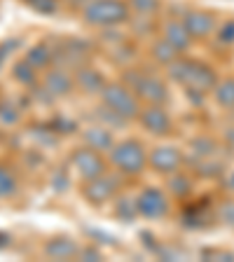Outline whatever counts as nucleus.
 I'll return each instance as SVG.
<instances>
[{"label": "nucleus", "instance_id": "obj_7", "mask_svg": "<svg viewBox=\"0 0 234 262\" xmlns=\"http://www.w3.org/2000/svg\"><path fill=\"white\" fill-rule=\"evenodd\" d=\"M120 190V180L115 178V176H98V178H92V180H84V185H82V196L87 199L92 206H103L105 202L115 199Z\"/></svg>", "mask_w": 234, "mask_h": 262}, {"label": "nucleus", "instance_id": "obj_31", "mask_svg": "<svg viewBox=\"0 0 234 262\" xmlns=\"http://www.w3.org/2000/svg\"><path fill=\"white\" fill-rule=\"evenodd\" d=\"M19 110L12 108V105H0V120L5 122V124H14V122H19Z\"/></svg>", "mask_w": 234, "mask_h": 262}, {"label": "nucleus", "instance_id": "obj_2", "mask_svg": "<svg viewBox=\"0 0 234 262\" xmlns=\"http://www.w3.org/2000/svg\"><path fill=\"white\" fill-rule=\"evenodd\" d=\"M122 82L129 89H134V94L147 105H166L171 98L166 82L162 77L153 75V73H143L138 68H124Z\"/></svg>", "mask_w": 234, "mask_h": 262}, {"label": "nucleus", "instance_id": "obj_18", "mask_svg": "<svg viewBox=\"0 0 234 262\" xmlns=\"http://www.w3.org/2000/svg\"><path fill=\"white\" fill-rule=\"evenodd\" d=\"M150 56H153L155 61H157L159 66H169L171 61H176L180 56V52L174 47V45H169L164 38L155 40L153 47H150Z\"/></svg>", "mask_w": 234, "mask_h": 262}, {"label": "nucleus", "instance_id": "obj_20", "mask_svg": "<svg viewBox=\"0 0 234 262\" xmlns=\"http://www.w3.org/2000/svg\"><path fill=\"white\" fill-rule=\"evenodd\" d=\"M213 98L220 108H234V77L218 80V84L213 87Z\"/></svg>", "mask_w": 234, "mask_h": 262}, {"label": "nucleus", "instance_id": "obj_22", "mask_svg": "<svg viewBox=\"0 0 234 262\" xmlns=\"http://www.w3.org/2000/svg\"><path fill=\"white\" fill-rule=\"evenodd\" d=\"M115 218L122 220V223H129L138 215V206H136V199H129V196H120V199H115Z\"/></svg>", "mask_w": 234, "mask_h": 262}, {"label": "nucleus", "instance_id": "obj_27", "mask_svg": "<svg viewBox=\"0 0 234 262\" xmlns=\"http://www.w3.org/2000/svg\"><path fill=\"white\" fill-rule=\"evenodd\" d=\"M190 147H192V152H195L197 157L206 159V157H211V155L216 152V141L208 138V136H199V138H195V141L190 143Z\"/></svg>", "mask_w": 234, "mask_h": 262}, {"label": "nucleus", "instance_id": "obj_23", "mask_svg": "<svg viewBox=\"0 0 234 262\" xmlns=\"http://www.w3.org/2000/svg\"><path fill=\"white\" fill-rule=\"evenodd\" d=\"M16 190H19L16 176L7 169L5 164H0V199H7V196L16 194Z\"/></svg>", "mask_w": 234, "mask_h": 262}, {"label": "nucleus", "instance_id": "obj_14", "mask_svg": "<svg viewBox=\"0 0 234 262\" xmlns=\"http://www.w3.org/2000/svg\"><path fill=\"white\" fill-rule=\"evenodd\" d=\"M45 257L49 260H61V262H68V260H75L80 255V246L75 244L73 239L68 236H54V239H49L42 248Z\"/></svg>", "mask_w": 234, "mask_h": 262}, {"label": "nucleus", "instance_id": "obj_35", "mask_svg": "<svg viewBox=\"0 0 234 262\" xmlns=\"http://www.w3.org/2000/svg\"><path fill=\"white\" fill-rule=\"evenodd\" d=\"M7 244H10V236H7L5 232H0V248H5Z\"/></svg>", "mask_w": 234, "mask_h": 262}, {"label": "nucleus", "instance_id": "obj_37", "mask_svg": "<svg viewBox=\"0 0 234 262\" xmlns=\"http://www.w3.org/2000/svg\"><path fill=\"white\" fill-rule=\"evenodd\" d=\"M0 63H3V59H0Z\"/></svg>", "mask_w": 234, "mask_h": 262}, {"label": "nucleus", "instance_id": "obj_16", "mask_svg": "<svg viewBox=\"0 0 234 262\" xmlns=\"http://www.w3.org/2000/svg\"><path fill=\"white\" fill-rule=\"evenodd\" d=\"M82 141H84V145L94 147V150H98V152H110L113 145H115L113 131H110L105 124L87 126V129L82 131Z\"/></svg>", "mask_w": 234, "mask_h": 262}, {"label": "nucleus", "instance_id": "obj_25", "mask_svg": "<svg viewBox=\"0 0 234 262\" xmlns=\"http://www.w3.org/2000/svg\"><path fill=\"white\" fill-rule=\"evenodd\" d=\"M98 110V120H101V124H105L108 129H122V126L126 124V117H122V115H117L115 110H110V108H105L103 103H101V108H96Z\"/></svg>", "mask_w": 234, "mask_h": 262}, {"label": "nucleus", "instance_id": "obj_6", "mask_svg": "<svg viewBox=\"0 0 234 262\" xmlns=\"http://www.w3.org/2000/svg\"><path fill=\"white\" fill-rule=\"evenodd\" d=\"M183 164H185V157H183L178 145L162 143V145H155L153 150L147 152V166H150L155 173L171 176L183 169Z\"/></svg>", "mask_w": 234, "mask_h": 262}, {"label": "nucleus", "instance_id": "obj_10", "mask_svg": "<svg viewBox=\"0 0 234 262\" xmlns=\"http://www.w3.org/2000/svg\"><path fill=\"white\" fill-rule=\"evenodd\" d=\"M42 87L54 98H63L75 89V75H71V71H68L66 66L47 68V73H45V77H42Z\"/></svg>", "mask_w": 234, "mask_h": 262}, {"label": "nucleus", "instance_id": "obj_3", "mask_svg": "<svg viewBox=\"0 0 234 262\" xmlns=\"http://www.w3.org/2000/svg\"><path fill=\"white\" fill-rule=\"evenodd\" d=\"M108 162L122 176H141L147 169V150L136 138L115 143L113 150L108 152Z\"/></svg>", "mask_w": 234, "mask_h": 262}, {"label": "nucleus", "instance_id": "obj_21", "mask_svg": "<svg viewBox=\"0 0 234 262\" xmlns=\"http://www.w3.org/2000/svg\"><path fill=\"white\" fill-rule=\"evenodd\" d=\"M12 77H14L19 84H24V87H33V84L38 82V71L24 59V61H19V63H14V68H12Z\"/></svg>", "mask_w": 234, "mask_h": 262}, {"label": "nucleus", "instance_id": "obj_29", "mask_svg": "<svg viewBox=\"0 0 234 262\" xmlns=\"http://www.w3.org/2000/svg\"><path fill=\"white\" fill-rule=\"evenodd\" d=\"M218 220L229 227H234V202H223L218 206Z\"/></svg>", "mask_w": 234, "mask_h": 262}, {"label": "nucleus", "instance_id": "obj_9", "mask_svg": "<svg viewBox=\"0 0 234 262\" xmlns=\"http://www.w3.org/2000/svg\"><path fill=\"white\" fill-rule=\"evenodd\" d=\"M138 122L153 136H169L174 131V120H171V115L166 113L164 105H145L138 115Z\"/></svg>", "mask_w": 234, "mask_h": 262}, {"label": "nucleus", "instance_id": "obj_19", "mask_svg": "<svg viewBox=\"0 0 234 262\" xmlns=\"http://www.w3.org/2000/svg\"><path fill=\"white\" fill-rule=\"evenodd\" d=\"M166 190H169L171 196H176V199H185L187 194L192 192V178H187L185 173H180V171H176V173L166 176Z\"/></svg>", "mask_w": 234, "mask_h": 262}, {"label": "nucleus", "instance_id": "obj_12", "mask_svg": "<svg viewBox=\"0 0 234 262\" xmlns=\"http://www.w3.org/2000/svg\"><path fill=\"white\" fill-rule=\"evenodd\" d=\"M108 84V80L103 77V73L94 68V66L84 63L80 68H75V87L80 89L82 94H87V96H101L103 87Z\"/></svg>", "mask_w": 234, "mask_h": 262}, {"label": "nucleus", "instance_id": "obj_11", "mask_svg": "<svg viewBox=\"0 0 234 262\" xmlns=\"http://www.w3.org/2000/svg\"><path fill=\"white\" fill-rule=\"evenodd\" d=\"M183 24H185L187 33L192 35V40H206L216 31V16L202 10H185Z\"/></svg>", "mask_w": 234, "mask_h": 262}, {"label": "nucleus", "instance_id": "obj_13", "mask_svg": "<svg viewBox=\"0 0 234 262\" xmlns=\"http://www.w3.org/2000/svg\"><path fill=\"white\" fill-rule=\"evenodd\" d=\"M216 84H218V77H216V71H213L211 66L190 59V71H187L185 87H195V89L206 94V92H213Z\"/></svg>", "mask_w": 234, "mask_h": 262}, {"label": "nucleus", "instance_id": "obj_36", "mask_svg": "<svg viewBox=\"0 0 234 262\" xmlns=\"http://www.w3.org/2000/svg\"><path fill=\"white\" fill-rule=\"evenodd\" d=\"M229 187H232V190H234V176H232V178H229Z\"/></svg>", "mask_w": 234, "mask_h": 262}, {"label": "nucleus", "instance_id": "obj_24", "mask_svg": "<svg viewBox=\"0 0 234 262\" xmlns=\"http://www.w3.org/2000/svg\"><path fill=\"white\" fill-rule=\"evenodd\" d=\"M187 71H190V59H183V56H178L176 61H171V63L166 66V73H169V77L174 82H178V84H185Z\"/></svg>", "mask_w": 234, "mask_h": 262}, {"label": "nucleus", "instance_id": "obj_17", "mask_svg": "<svg viewBox=\"0 0 234 262\" xmlns=\"http://www.w3.org/2000/svg\"><path fill=\"white\" fill-rule=\"evenodd\" d=\"M26 61L35 68V71H47L49 66L54 63V52H52L45 42L33 45V47L26 52Z\"/></svg>", "mask_w": 234, "mask_h": 262}, {"label": "nucleus", "instance_id": "obj_5", "mask_svg": "<svg viewBox=\"0 0 234 262\" xmlns=\"http://www.w3.org/2000/svg\"><path fill=\"white\" fill-rule=\"evenodd\" d=\"M71 164L82 180H92V178L108 173V162H105L103 152H98V150H94L89 145H82L77 150H73Z\"/></svg>", "mask_w": 234, "mask_h": 262}, {"label": "nucleus", "instance_id": "obj_28", "mask_svg": "<svg viewBox=\"0 0 234 262\" xmlns=\"http://www.w3.org/2000/svg\"><path fill=\"white\" fill-rule=\"evenodd\" d=\"M24 3L38 14H56L59 10V0H24Z\"/></svg>", "mask_w": 234, "mask_h": 262}, {"label": "nucleus", "instance_id": "obj_8", "mask_svg": "<svg viewBox=\"0 0 234 262\" xmlns=\"http://www.w3.org/2000/svg\"><path fill=\"white\" fill-rule=\"evenodd\" d=\"M138 215L145 220H159L169 213V196L157 187H145L141 194L136 196Z\"/></svg>", "mask_w": 234, "mask_h": 262}, {"label": "nucleus", "instance_id": "obj_30", "mask_svg": "<svg viewBox=\"0 0 234 262\" xmlns=\"http://www.w3.org/2000/svg\"><path fill=\"white\" fill-rule=\"evenodd\" d=\"M77 260H82V262H96V260H101V251H98V248H94L92 244H89V246H82Z\"/></svg>", "mask_w": 234, "mask_h": 262}, {"label": "nucleus", "instance_id": "obj_32", "mask_svg": "<svg viewBox=\"0 0 234 262\" xmlns=\"http://www.w3.org/2000/svg\"><path fill=\"white\" fill-rule=\"evenodd\" d=\"M218 40H220V42H225V45L234 42V19H232V21H225V26H220Z\"/></svg>", "mask_w": 234, "mask_h": 262}, {"label": "nucleus", "instance_id": "obj_4", "mask_svg": "<svg viewBox=\"0 0 234 262\" xmlns=\"http://www.w3.org/2000/svg\"><path fill=\"white\" fill-rule=\"evenodd\" d=\"M101 103L105 108L115 110L117 115L126 117V120H138V115L143 110V101L134 94V89H129L124 82H108L101 92Z\"/></svg>", "mask_w": 234, "mask_h": 262}, {"label": "nucleus", "instance_id": "obj_33", "mask_svg": "<svg viewBox=\"0 0 234 262\" xmlns=\"http://www.w3.org/2000/svg\"><path fill=\"white\" fill-rule=\"evenodd\" d=\"M52 183H54V185H52V187H54V190H59V192L68 187V178H66V173H63V171H59V173H56L54 178H52Z\"/></svg>", "mask_w": 234, "mask_h": 262}, {"label": "nucleus", "instance_id": "obj_26", "mask_svg": "<svg viewBox=\"0 0 234 262\" xmlns=\"http://www.w3.org/2000/svg\"><path fill=\"white\" fill-rule=\"evenodd\" d=\"M131 7L134 14H147V16H155L162 7V0H126Z\"/></svg>", "mask_w": 234, "mask_h": 262}, {"label": "nucleus", "instance_id": "obj_1", "mask_svg": "<svg viewBox=\"0 0 234 262\" xmlns=\"http://www.w3.org/2000/svg\"><path fill=\"white\" fill-rule=\"evenodd\" d=\"M131 19L126 0H89L82 7V21L94 28H115Z\"/></svg>", "mask_w": 234, "mask_h": 262}, {"label": "nucleus", "instance_id": "obj_15", "mask_svg": "<svg viewBox=\"0 0 234 262\" xmlns=\"http://www.w3.org/2000/svg\"><path fill=\"white\" fill-rule=\"evenodd\" d=\"M162 38L166 40L169 45H174L180 54L187 52L190 45H192V35L187 33L183 19H169V21H164L162 24Z\"/></svg>", "mask_w": 234, "mask_h": 262}, {"label": "nucleus", "instance_id": "obj_34", "mask_svg": "<svg viewBox=\"0 0 234 262\" xmlns=\"http://www.w3.org/2000/svg\"><path fill=\"white\" fill-rule=\"evenodd\" d=\"M63 3H66L68 7H77V10H82V7L87 5L89 0H63Z\"/></svg>", "mask_w": 234, "mask_h": 262}]
</instances>
